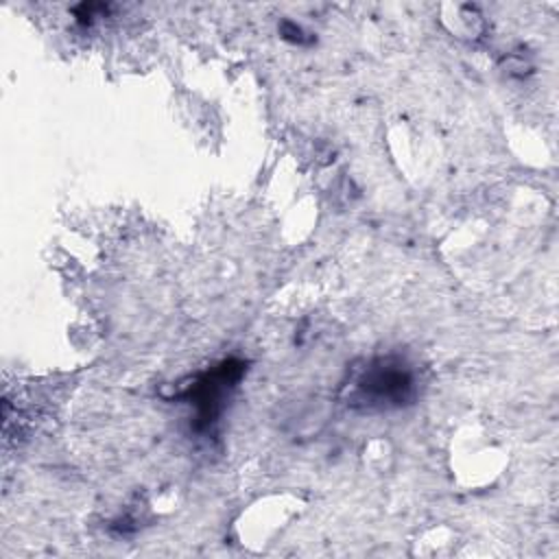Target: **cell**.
Returning a JSON list of instances; mask_svg holds the SVG:
<instances>
[{
  "label": "cell",
  "mask_w": 559,
  "mask_h": 559,
  "mask_svg": "<svg viewBox=\"0 0 559 559\" xmlns=\"http://www.w3.org/2000/svg\"><path fill=\"white\" fill-rule=\"evenodd\" d=\"M413 373L393 358L373 360L356 382V397L365 406H400L413 395Z\"/></svg>",
  "instance_id": "cell-1"
},
{
  "label": "cell",
  "mask_w": 559,
  "mask_h": 559,
  "mask_svg": "<svg viewBox=\"0 0 559 559\" xmlns=\"http://www.w3.org/2000/svg\"><path fill=\"white\" fill-rule=\"evenodd\" d=\"M242 373V362L236 360H225L223 365H218L216 369L207 371L192 389H190V397L197 404V419L201 426H210L216 415L223 408V400L227 395V391L236 384V380Z\"/></svg>",
  "instance_id": "cell-2"
}]
</instances>
